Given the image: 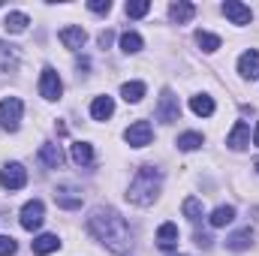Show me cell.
<instances>
[{
	"label": "cell",
	"mask_w": 259,
	"mask_h": 256,
	"mask_svg": "<svg viewBox=\"0 0 259 256\" xmlns=\"http://www.w3.org/2000/svg\"><path fill=\"white\" fill-rule=\"evenodd\" d=\"M88 232L97 238V241H103L109 250H127L130 247V226L127 220L115 211V208H103V205H97L91 214H88Z\"/></svg>",
	"instance_id": "1"
},
{
	"label": "cell",
	"mask_w": 259,
	"mask_h": 256,
	"mask_svg": "<svg viewBox=\"0 0 259 256\" xmlns=\"http://www.w3.org/2000/svg\"><path fill=\"white\" fill-rule=\"evenodd\" d=\"M157 196H160V169H154V166H142V169L133 175V181H130L127 199L133 202V205L148 208V205H154Z\"/></svg>",
	"instance_id": "2"
},
{
	"label": "cell",
	"mask_w": 259,
	"mask_h": 256,
	"mask_svg": "<svg viewBox=\"0 0 259 256\" xmlns=\"http://www.w3.org/2000/svg\"><path fill=\"white\" fill-rule=\"evenodd\" d=\"M21 112H24V103H21L18 97L0 100V127L9 130V133H15L18 124H21Z\"/></svg>",
	"instance_id": "3"
},
{
	"label": "cell",
	"mask_w": 259,
	"mask_h": 256,
	"mask_svg": "<svg viewBox=\"0 0 259 256\" xmlns=\"http://www.w3.org/2000/svg\"><path fill=\"white\" fill-rule=\"evenodd\" d=\"M61 94H64V81H61L58 69L46 66L42 75H39V97L49 100V103H55V100H61Z\"/></svg>",
	"instance_id": "4"
},
{
	"label": "cell",
	"mask_w": 259,
	"mask_h": 256,
	"mask_svg": "<svg viewBox=\"0 0 259 256\" xmlns=\"http://www.w3.org/2000/svg\"><path fill=\"white\" fill-rule=\"evenodd\" d=\"M181 118V106H178V97L172 91H163L160 94V103H157V121L163 124H175Z\"/></svg>",
	"instance_id": "5"
},
{
	"label": "cell",
	"mask_w": 259,
	"mask_h": 256,
	"mask_svg": "<svg viewBox=\"0 0 259 256\" xmlns=\"http://www.w3.org/2000/svg\"><path fill=\"white\" fill-rule=\"evenodd\" d=\"M0 184H3V190H21L27 184V169L21 163H6L0 169Z\"/></svg>",
	"instance_id": "6"
},
{
	"label": "cell",
	"mask_w": 259,
	"mask_h": 256,
	"mask_svg": "<svg viewBox=\"0 0 259 256\" xmlns=\"http://www.w3.org/2000/svg\"><path fill=\"white\" fill-rule=\"evenodd\" d=\"M42 220H46V205H42L39 199H30V202L21 208V229L33 232V229L42 226Z\"/></svg>",
	"instance_id": "7"
},
{
	"label": "cell",
	"mask_w": 259,
	"mask_h": 256,
	"mask_svg": "<svg viewBox=\"0 0 259 256\" xmlns=\"http://www.w3.org/2000/svg\"><path fill=\"white\" fill-rule=\"evenodd\" d=\"M124 139H127L130 148H145V145H151L154 130H151V124H148V121H136V124H130V127H127Z\"/></svg>",
	"instance_id": "8"
},
{
	"label": "cell",
	"mask_w": 259,
	"mask_h": 256,
	"mask_svg": "<svg viewBox=\"0 0 259 256\" xmlns=\"http://www.w3.org/2000/svg\"><path fill=\"white\" fill-rule=\"evenodd\" d=\"M220 9H223V15H226L232 24H250V21H253L250 6H244V3H238V0H226Z\"/></svg>",
	"instance_id": "9"
},
{
	"label": "cell",
	"mask_w": 259,
	"mask_h": 256,
	"mask_svg": "<svg viewBox=\"0 0 259 256\" xmlns=\"http://www.w3.org/2000/svg\"><path fill=\"white\" fill-rule=\"evenodd\" d=\"M226 145H229L232 151H244V148L250 145V127H247L244 121H235L232 133L226 136Z\"/></svg>",
	"instance_id": "10"
},
{
	"label": "cell",
	"mask_w": 259,
	"mask_h": 256,
	"mask_svg": "<svg viewBox=\"0 0 259 256\" xmlns=\"http://www.w3.org/2000/svg\"><path fill=\"white\" fill-rule=\"evenodd\" d=\"M58 39L64 42V49H69V52H78V49L84 46V39H88V33H84L81 27H75V24H69V27H64V30L58 33Z\"/></svg>",
	"instance_id": "11"
},
{
	"label": "cell",
	"mask_w": 259,
	"mask_h": 256,
	"mask_svg": "<svg viewBox=\"0 0 259 256\" xmlns=\"http://www.w3.org/2000/svg\"><path fill=\"white\" fill-rule=\"evenodd\" d=\"M39 160H42L49 169H61V166H64V151H61L55 142H42V145H39Z\"/></svg>",
	"instance_id": "12"
},
{
	"label": "cell",
	"mask_w": 259,
	"mask_h": 256,
	"mask_svg": "<svg viewBox=\"0 0 259 256\" xmlns=\"http://www.w3.org/2000/svg\"><path fill=\"white\" fill-rule=\"evenodd\" d=\"M55 202H58V208L78 211V208H81V193L72 190V187H58V190H55Z\"/></svg>",
	"instance_id": "13"
},
{
	"label": "cell",
	"mask_w": 259,
	"mask_h": 256,
	"mask_svg": "<svg viewBox=\"0 0 259 256\" xmlns=\"http://www.w3.org/2000/svg\"><path fill=\"white\" fill-rule=\"evenodd\" d=\"M115 115V100L112 97H94L91 103V118L94 121H109Z\"/></svg>",
	"instance_id": "14"
},
{
	"label": "cell",
	"mask_w": 259,
	"mask_h": 256,
	"mask_svg": "<svg viewBox=\"0 0 259 256\" xmlns=\"http://www.w3.org/2000/svg\"><path fill=\"white\" fill-rule=\"evenodd\" d=\"M157 247L160 250H175L178 247V226L175 223H163L157 229Z\"/></svg>",
	"instance_id": "15"
},
{
	"label": "cell",
	"mask_w": 259,
	"mask_h": 256,
	"mask_svg": "<svg viewBox=\"0 0 259 256\" xmlns=\"http://www.w3.org/2000/svg\"><path fill=\"white\" fill-rule=\"evenodd\" d=\"M238 72H241V78H259V52H244L241 58H238Z\"/></svg>",
	"instance_id": "16"
},
{
	"label": "cell",
	"mask_w": 259,
	"mask_h": 256,
	"mask_svg": "<svg viewBox=\"0 0 259 256\" xmlns=\"http://www.w3.org/2000/svg\"><path fill=\"white\" fill-rule=\"evenodd\" d=\"M58 247H61V238L52 235V232H49V235H36L33 244H30V250H33L36 256H49V253H55Z\"/></svg>",
	"instance_id": "17"
},
{
	"label": "cell",
	"mask_w": 259,
	"mask_h": 256,
	"mask_svg": "<svg viewBox=\"0 0 259 256\" xmlns=\"http://www.w3.org/2000/svg\"><path fill=\"white\" fill-rule=\"evenodd\" d=\"M169 15H172V21H175V24H187V21H193L196 6H193V3H187V0H178V3H172V6H169Z\"/></svg>",
	"instance_id": "18"
},
{
	"label": "cell",
	"mask_w": 259,
	"mask_h": 256,
	"mask_svg": "<svg viewBox=\"0 0 259 256\" xmlns=\"http://www.w3.org/2000/svg\"><path fill=\"white\" fill-rule=\"evenodd\" d=\"M69 154H72V163L75 166H91L94 163V145H88V142H75L69 148Z\"/></svg>",
	"instance_id": "19"
},
{
	"label": "cell",
	"mask_w": 259,
	"mask_h": 256,
	"mask_svg": "<svg viewBox=\"0 0 259 256\" xmlns=\"http://www.w3.org/2000/svg\"><path fill=\"white\" fill-rule=\"evenodd\" d=\"M250 244H253V232H250V229H238V232H232V235L226 238V247H229V250H235V253L247 250Z\"/></svg>",
	"instance_id": "20"
},
{
	"label": "cell",
	"mask_w": 259,
	"mask_h": 256,
	"mask_svg": "<svg viewBox=\"0 0 259 256\" xmlns=\"http://www.w3.org/2000/svg\"><path fill=\"white\" fill-rule=\"evenodd\" d=\"M27 24H30V18H27L24 12H6V18H3L6 33H24Z\"/></svg>",
	"instance_id": "21"
},
{
	"label": "cell",
	"mask_w": 259,
	"mask_h": 256,
	"mask_svg": "<svg viewBox=\"0 0 259 256\" xmlns=\"http://www.w3.org/2000/svg\"><path fill=\"white\" fill-rule=\"evenodd\" d=\"M208 220H211L214 229H223V226H229V223L235 220V208H232V205H220V208H214V214H211Z\"/></svg>",
	"instance_id": "22"
},
{
	"label": "cell",
	"mask_w": 259,
	"mask_h": 256,
	"mask_svg": "<svg viewBox=\"0 0 259 256\" xmlns=\"http://www.w3.org/2000/svg\"><path fill=\"white\" fill-rule=\"evenodd\" d=\"M190 109H193L199 118H211V115H214V100L205 97V94H199V97L190 100Z\"/></svg>",
	"instance_id": "23"
},
{
	"label": "cell",
	"mask_w": 259,
	"mask_h": 256,
	"mask_svg": "<svg viewBox=\"0 0 259 256\" xmlns=\"http://www.w3.org/2000/svg\"><path fill=\"white\" fill-rule=\"evenodd\" d=\"M181 211H184V217H187L190 223H199V220H202V199L187 196V199H184V205H181Z\"/></svg>",
	"instance_id": "24"
},
{
	"label": "cell",
	"mask_w": 259,
	"mask_h": 256,
	"mask_svg": "<svg viewBox=\"0 0 259 256\" xmlns=\"http://www.w3.org/2000/svg\"><path fill=\"white\" fill-rule=\"evenodd\" d=\"M121 97H124L127 103H139V100L145 97V84H142V81H127V84H121Z\"/></svg>",
	"instance_id": "25"
},
{
	"label": "cell",
	"mask_w": 259,
	"mask_h": 256,
	"mask_svg": "<svg viewBox=\"0 0 259 256\" xmlns=\"http://www.w3.org/2000/svg\"><path fill=\"white\" fill-rule=\"evenodd\" d=\"M196 42H199L202 52H217L220 49V36H214L208 30H196Z\"/></svg>",
	"instance_id": "26"
},
{
	"label": "cell",
	"mask_w": 259,
	"mask_h": 256,
	"mask_svg": "<svg viewBox=\"0 0 259 256\" xmlns=\"http://www.w3.org/2000/svg\"><path fill=\"white\" fill-rule=\"evenodd\" d=\"M121 49H124L127 55H136V52H142V36H139V33H133V30L121 33Z\"/></svg>",
	"instance_id": "27"
},
{
	"label": "cell",
	"mask_w": 259,
	"mask_h": 256,
	"mask_svg": "<svg viewBox=\"0 0 259 256\" xmlns=\"http://www.w3.org/2000/svg\"><path fill=\"white\" fill-rule=\"evenodd\" d=\"M175 145L181 151H196V148H202V133H184V136H178Z\"/></svg>",
	"instance_id": "28"
},
{
	"label": "cell",
	"mask_w": 259,
	"mask_h": 256,
	"mask_svg": "<svg viewBox=\"0 0 259 256\" xmlns=\"http://www.w3.org/2000/svg\"><path fill=\"white\" fill-rule=\"evenodd\" d=\"M148 12H151V0H133V3H127L130 18H142V15H148Z\"/></svg>",
	"instance_id": "29"
},
{
	"label": "cell",
	"mask_w": 259,
	"mask_h": 256,
	"mask_svg": "<svg viewBox=\"0 0 259 256\" xmlns=\"http://www.w3.org/2000/svg\"><path fill=\"white\" fill-rule=\"evenodd\" d=\"M12 253H15V238L0 235V256H12Z\"/></svg>",
	"instance_id": "30"
},
{
	"label": "cell",
	"mask_w": 259,
	"mask_h": 256,
	"mask_svg": "<svg viewBox=\"0 0 259 256\" xmlns=\"http://www.w3.org/2000/svg\"><path fill=\"white\" fill-rule=\"evenodd\" d=\"M88 9L103 15V12H109V9H112V3H109V0H91V3H88Z\"/></svg>",
	"instance_id": "31"
},
{
	"label": "cell",
	"mask_w": 259,
	"mask_h": 256,
	"mask_svg": "<svg viewBox=\"0 0 259 256\" xmlns=\"http://www.w3.org/2000/svg\"><path fill=\"white\" fill-rule=\"evenodd\" d=\"M112 39H115V33H112V30H103V33H100V46H103V49H109V46H112Z\"/></svg>",
	"instance_id": "32"
},
{
	"label": "cell",
	"mask_w": 259,
	"mask_h": 256,
	"mask_svg": "<svg viewBox=\"0 0 259 256\" xmlns=\"http://www.w3.org/2000/svg\"><path fill=\"white\" fill-rule=\"evenodd\" d=\"M196 244L208 250V247H211V235H205V232H196Z\"/></svg>",
	"instance_id": "33"
},
{
	"label": "cell",
	"mask_w": 259,
	"mask_h": 256,
	"mask_svg": "<svg viewBox=\"0 0 259 256\" xmlns=\"http://www.w3.org/2000/svg\"><path fill=\"white\" fill-rule=\"evenodd\" d=\"M253 145L259 148V121H256V130H253Z\"/></svg>",
	"instance_id": "34"
}]
</instances>
